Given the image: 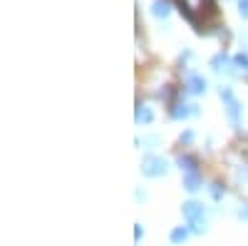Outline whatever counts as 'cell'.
<instances>
[{
  "label": "cell",
  "instance_id": "obj_9",
  "mask_svg": "<svg viewBox=\"0 0 248 246\" xmlns=\"http://www.w3.org/2000/svg\"><path fill=\"white\" fill-rule=\"evenodd\" d=\"M152 117H154V115H152L149 107H139V110H137V122H139V125H141V122H152Z\"/></svg>",
  "mask_w": 248,
  "mask_h": 246
},
{
  "label": "cell",
  "instance_id": "obj_2",
  "mask_svg": "<svg viewBox=\"0 0 248 246\" xmlns=\"http://www.w3.org/2000/svg\"><path fill=\"white\" fill-rule=\"evenodd\" d=\"M141 172L147 177H159V174L167 172V159H161V157H144Z\"/></svg>",
  "mask_w": 248,
  "mask_h": 246
},
{
  "label": "cell",
  "instance_id": "obj_13",
  "mask_svg": "<svg viewBox=\"0 0 248 246\" xmlns=\"http://www.w3.org/2000/svg\"><path fill=\"white\" fill-rule=\"evenodd\" d=\"M241 219H248V207H243V209H241Z\"/></svg>",
  "mask_w": 248,
  "mask_h": 246
},
{
  "label": "cell",
  "instance_id": "obj_7",
  "mask_svg": "<svg viewBox=\"0 0 248 246\" xmlns=\"http://www.w3.org/2000/svg\"><path fill=\"white\" fill-rule=\"evenodd\" d=\"M186 236H189V229H184V227H179V229L171 231V241H174V244H184Z\"/></svg>",
  "mask_w": 248,
  "mask_h": 246
},
{
  "label": "cell",
  "instance_id": "obj_4",
  "mask_svg": "<svg viewBox=\"0 0 248 246\" xmlns=\"http://www.w3.org/2000/svg\"><path fill=\"white\" fill-rule=\"evenodd\" d=\"M184 214L189 216V219H201L203 207H201L199 201H186V204H184Z\"/></svg>",
  "mask_w": 248,
  "mask_h": 246
},
{
  "label": "cell",
  "instance_id": "obj_11",
  "mask_svg": "<svg viewBox=\"0 0 248 246\" xmlns=\"http://www.w3.org/2000/svg\"><path fill=\"white\" fill-rule=\"evenodd\" d=\"M206 229V224L201 221V219H191V231H196V234H201Z\"/></svg>",
  "mask_w": 248,
  "mask_h": 246
},
{
  "label": "cell",
  "instance_id": "obj_8",
  "mask_svg": "<svg viewBox=\"0 0 248 246\" xmlns=\"http://www.w3.org/2000/svg\"><path fill=\"white\" fill-rule=\"evenodd\" d=\"M179 167H181V169H186V172H194L196 159H194V157H179Z\"/></svg>",
  "mask_w": 248,
  "mask_h": 246
},
{
  "label": "cell",
  "instance_id": "obj_12",
  "mask_svg": "<svg viewBox=\"0 0 248 246\" xmlns=\"http://www.w3.org/2000/svg\"><path fill=\"white\" fill-rule=\"evenodd\" d=\"M211 194H214V197H216V199H218V197H221V187H218V184H214V187H211Z\"/></svg>",
  "mask_w": 248,
  "mask_h": 246
},
{
  "label": "cell",
  "instance_id": "obj_6",
  "mask_svg": "<svg viewBox=\"0 0 248 246\" xmlns=\"http://www.w3.org/2000/svg\"><path fill=\"white\" fill-rule=\"evenodd\" d=\"M196 112V107H186V105H179V107H174L171 110V117H176V119H184V117H189V115H194Z\"/></svg>",
  "mask_w": 248,
  "mask_h": 246
},
{
  "label": "cell",
  "instance_id": "obj_3",
  "mask_svg": "<svg viewBox=\"0 0 248 246\" xmlns=\"http://www.w3.org/2000/svg\"><path fill=\"white\" fill-rule=\"evenodd\" d=\"M221 97H226V102H229V107H226V110H229V117H231V122H233V125H238V105L233 102L231 92H229V90H221Z\"/></svg>",
  "mask_w": 248,
  "mask_h": 246
},
{
  "label": "cell",
  "instance_id": "obj_5",
  "mask_svg": "<svg viewBox=\"0 0 248 246\" xmlns=\"http://www.w3.org/2000/svg\"><path fill=\"white\" fill-rule=\"evenodd\" d=\"M184 187L189 189V192H196V189L201 187V179H199V174H196V172H189V174H186V177H184Z\"/></svg>",
  "mask_w": 248,
  "mask_h": 246
},
{
  "label": "cell",
  "instance_id": "obj_1",
  "mask_svg": "<svg viewBox=\"0 0 248 246\" xmlns=\"http://www.w3.org/2000/svg\"><path fill=\"white\" fill-rule=\"evenodd\" d=\"M181 13L191 20L194 25H206L209 17L216 15V5L214 0H176Z\"/></svg>",
  "mask_w": 248,
  "mask_h": 246
},
{
  "label": "cell",
  "instance_id": "obj_10",
  "mask_svg": "<svg viewBox=\"0 0 248 246\" xmlns=\"http://www.w3.org/2000/svg\"><path fill=\"white\" fill-rule=\"evenodd\" d=\"M203 87H206V82H203V80H199V77L191 80V92H201Z\"/></svg>",
  "mask_w": 248,
  "mask_h": 246
}]
</instances>
